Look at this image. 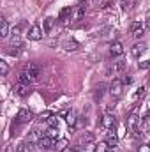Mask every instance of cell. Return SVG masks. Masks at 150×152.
<instances>
[{
  "instance_id": "cell-1",
  "label": "cell",
  "mask_w": 150,
  "mask_h": 152,
  "mask_svg": "<svg viewBox=\"0 0 150 152\" xmlns=\"http://www.w3.org/2000/svg\"><path fill=\"white\" fill-rule=\"evenodd\" d=\"M39 75H41V66L34 64V62H28V64L23 67L21 75H20V81L30 85V83H34V81L39 80Z\"/></svg>"
},
{
  "instance_id": "cell-2",
  "label": "cell",
  "mask_w": 150,
  "mask_h": 152,
  "mask_svg": "<svg viewBox=\"0 0 150 152\" xmlns=\"http://www.w3.org/2000/svg\"><path fill=\"white\" fill-rule=\"evenodd\" d=\"M140 122H141V118H140L138 112H131L129 117H127V129L131 133H134V134H140L138 133L140 131Z\"/></svg>"
},
{
  "instance_id": "cell-3",
  "label": "cell",
  "mask_w": 150,
  "mask_h": 152,
  "mask_svg": "<svg viewBox=\"0 0 150 152\" xmlns=\"http://www.w3.org/2000/svg\"><path fill=\"white\" fill-rule=\"evenodd\" d=\"M124 81L122 80H113L111 85H110V94H111L115 99H118V97H122V94H124Z\"/></svg>"
},
{
  "instance_id": "cell-4",
  "label": "cell",
  "mask_w": 150,
  "mask_h": 152,
  "mask_svg": "<svg viewBox=\"0 0 150 152\" xmlns=\"http://www.w3.org/2000/svg\"><path fill=\"white\" fill-rule=\"evenodd\" d=\"M145 25H141V21H134V23H131V27H129V32H131V36L133 37H141L143 34H145Z\"/></svg>"
},
{
  "instance_id": "cell-5",
  "label": "cell",
  "mask_w": 150,
  "mask_h": 152,
  "mask_svg": "<svg viewBox=\"0 0 150 152\" xmlns=\"http://www.w3.org/2000/svg\"><path fill=\"white\" fill-rule=\"evenodd\" d=\"M101 126L104 127V129H115L117 127V118L113 117L111 113H106V115H103V118H101Z\"/></svg>"
},
{
  "instance_id": "cell-6",
  "label": "cell",
  "mask_w": 150,
  "mask_h": 152,
  "mask_svg": "<svg viewBox=\"0 0 150 152\" xmlns=\"http://www.w3.org/2000/svg\"><path fill=\"white\" fill-rule=\"evenodd\" d=\"M32 118H34L32 112H30V110H25V108H23V110H20L18 115H16V122H18V124H28Z\"/></svg>"
},
{
  "instance_id": "cell-7",
  "label": "cell",
  "mask_w": 150,
  "mask_h": 152,
  "mask_svg": "<svg viewBox=\"0 0 150 152\" xmlns=\"http://www.w3.org/2000/svg\"><path fill=\"white\" fill-rule=\"evenodd\" d=\"M30 85H27V83H21V81H18V85L14 87V94L16 96H20V97H27L28 94H30Z\"/></svg>"
},
{
  "instance_id": "cell-8",
  "label": "cell",
  "mask_w": 150,
  "mask_h": 152,
  "mask_svg": "<svg viewBox=\"0 0 150 152\" xmlns=\"http://www.w3.org/2000/svg\"><path fill=\"white\" fill-rule=\"evenodd\" d=\"M37 147H39V149H42V151H48V149H55V140L44 134V136H42V138H41V140L37 142Z\"/></svg>"
},
{
  "instance_id": "cell-9",
  "label": "cell",
  "mask_w": 150,
  "mask_h": 152,
  "mask_svg": "<svg viewBox=\"0 0 150 152\" xmlns=\"http://www.w3.org/2000/svg\"><path fill=\"white\" fill-rule=\"evenodd\" d=\"M118 134L115 133V129H110L108 133H106V143H108V147L110 149H115L117 145H118Z\"/></svg>"
},
{
  "instance_id": "cell-10",
  "label": "cell",
  "mask_w": 150,
  "mask_h": 152,
  "mask_svg": "<svg viewBox=\"0 0 150 152\" xmlns=\"http://www.w3.org/2000/svg\"><path fill=\"white\" fill-rule=\"evenodd\" d=\"M28 39L30 41H41L42 39V28L39 25H32L28 30Z\"/></svg>"
},
{
  "instance_id": "cell-11",
  "label": "cell",
  "mask_w": 150,
  "mask_h": 152,
  "mask_svg": "<svg viewBox=\"0 0 150 152\" xmlns=\"http://www.w3.org/2000/svg\"><path fill=\"white\" fill-rule=\"evenodd\" d=\"M145 50H147V42H143V41H141V42H136V44L131 48V55H133V57H140L141 53H145Z\"/></svg>"
},
{
  "instance_id": "cell-12",
  "label": "cell",
  "mask_w": 150,
  "mask_h": 152,
  "mask_svg": "<svg viewBox=\"0 0 150 152\" xmlns=\"http://www.w3.org/2000/svg\"><path fill=\"white\" fill-rule=\"evenodd\" d=\"M110 53H111L113 57L122 55V53H124V44H122V42H118V41L111 42V44H110Z\"/></svg>"
},
{
  "instance_id": "cell-13",
  "label": "cell",
  "mask_w": 150,
  "mask_h": 152,
  "mask_svg": "<svg viewBox=\"0 0 150 152\" xmlns=\"http://www.w3.org/2000/svg\"><path fill=\"white\" fill-rule=\"evenodd\" d=\"M149 113H150V97H147L143 103H141V110H140V118L141 120H145L147 117H149Z\"/></svg>"
},
{
  "instance_id": "cell-14",
  "label": "cell",
  "mask_w": 150,
  "mask_h": 152,
  "mask_svg": "<svg viewBox=\"0 0 150 152\" xmlns=\"http://www.w3.org/2000/svg\"><path fill=\"white\" fill-rule=\"evenodd\" d=\"M73 12H74V9H73V7H66V9H62V11H60V16H58V20H60L62 23H67V21L71 20Z\"/></svg>"
},
{
  "instance_id": "cell-15",
  "label": "cell",
  "mask_w": 150,
  "mask_h": 152,
  "mask_svg": "<svg viewBox=\"0 0 150 152\" xmlns=\"http://www.w3.org/2000/svg\"><path fill=\"white\" fill-rule=\"evenodd\" d=\"M143 97H145V87L136 88V92H134V96H133V99H131V104H133V106H136Z\"/></svg>"
},
{
  "instance_id": "cell-16",
  "label": "cell",
  "mask_w": 150,
  "mask_h": 152,
  "mask_svg": "<svg viewBox=\"0 0 150 152\" xmlns=\"http://www.w3.org/2000/svg\"><path fill=\"white\" fill-rule=\"evenodd\" d=\"M11 46L12 48H21V37H20V28L12 30V37H11Z\"/></svg>"
},
{
  "instance_id": "cell-17",
  "label": "cell",
  "mask_w": 150,
  "mask_h": 152,
  "mask_svg": "<svg viewBox=\"0 0 150 152\" xmlns=\"http://www.w3.org/2000/svg\"><path fill=\"white\" fill-rule=\"evenodd\" d=\"M83 16H85V5L79 4V5L74 9V12H73V20H74V21H79Z\"/></svg>"
},
{
  "instance_id": "cell-18",
  "label": "cell",
  "mask_w": 150,
  "mask_h": 152,
  "mask_svg": "<svg viewBox=\"0 0 150 152\" xmlns=\"http://www.w3.org/2000/svg\"><path fill=\"white\" fill-rule=\"evenodd\" d=\"M67 147H69V140H67V138H58V140L55 142V149H57V151L64 152Z\"/></svg>"
},
{
  "instance_id": "cell-19",
  "label": "cell",
  "mask_w": 150,
  "mask_h": 152,
  "mask_svg": "<svg viewBox=\"0 0 150 152\" xmlns=\"http://www.w3.org/2000/svg\"><path fill=\"white\" fill-rule=\"evenodd\" d=\"M81 143H95V136H94V133L85 131V133L81 134Z\"/></svg>"
},
{
  "instance_id": "cell-20",
  "label": "cell",
  "mask_w": 150,
  "mask_h": 152,
  "mask_svg": "<svg viewBox=\"0 0 150 152\" xmlns=\"http://www.w3.org/2000/svg\"><path fill=\"white\" fill-rule=\"evenodd\" d=\"M44 134L42 133H39L37 129H34V131H30V136H28V143H37L39 140L42 138Z\"/></svg>"
},
{
  "instance_id": "cell-21",
  "label": "cell",
  "mask_w": 150,
  "mask_h": 152,
  "mask_svg": "<svg viewBox=\"0 0 150 152\" xmlns=\"http://www.w3.org/2000/svg\"><path fill=\"white\" fill-rule=\"evenodd\" d=\"M55 23H57V20H55L53 16H48V18L44 20V32H50V30L55 27Z\"/></svg>"
},
{
  "instance_id": "cell-22",
  "label": "cell",
  "mask_w": 150,
  "mask_h": 152,
  "mask_svg": "<svg viewBox=\"0 0 150 152\" xmlns=\"http://www.w3.org/2000/svg\"><path fill=\"white\" fill-rule=\"evenodd\" d=\"M9 36V23L7 20H2L0 21V37H7Z\"/></svg>"
},
{
  "instance_id": "cell-23",
  "label": "cell",
  "mask_w": 150,
  "mask_h": 152,
  "mask_svg": "<svg viewBox=\"0 0 150 152\" xmlns=\"http://www.w3.org/2000/svg\"><path fill=\"white\" fill-rule=\"evenodd\" d=\"M67 126H69L71 129H76V126H78V115L73 113V112L67 115Z\"/></svg>"
},
{
  "instance_id": "cell-24",
  "label": "cell",
  "mask_w": 150,
  "mask_h": 152,
  "mask_svg": "<svg viewBox=\"0 0 150 152\" xmlns=\"http://www.w3.org/2000/svg\"><path fill=\"white\" fill-rule=\"evenodd\" d=\"M124 66H125V64H124V60H118V62H115V64H113V66L110 67V69H108V71L115 75V73H118V71H122V69H124Z\"/></svg>"
},
{
  "instance_id": "cell-25",
  "label": "cell",
  "mask_w": 150,
  "mask_h": 152,
  "mask_svg": "<svg viewBox=\"0 0 150 152\" xmlns=\"http://www.w3.org/2000/svg\"><path fill=\"white\" fill-rule=\"evenodd\" d=\"M46 136H50V138H53V140H58V127H48Z\"/></svg>"
},
{
  "instance_id": "cell-26",
  "label": "cell",
  "mask_w": 150,
  "mask_h": 152,
  "mask_svg": "<svg viewBox=\"0 0 150 152\" xmlns=\"http://www.w3.org/2000/svg\"><path fill=\"white\" fill-rule=\"evenodd\" d=\"M7 73H9V66H7V62H5V60H0V75L7 76Z\"/></svg>"
},
{
  "instance_id": "cell-27",
  "label": "cell",
  "mask_w": 150,
  "mask_h": 152,
  "mask_svg": "<svg viewBox=\"0 0 150 152\" xmlns=\"http://www.w3.org/2000/svg\"><path fill=\"white\" fill-rule=\"evenodd\" d=\"M48 124H50V127H58V115H51L48 118Z\"/></svg>"
},
{
  "instance_id": "cell-28",
  "label": "cell",
  "mask_w": 150,
  "mask_h": 152,
  "mask_svg": "<svg viewBox=\"0 0 150 152\" xmlns=\"http://www.w3.org/2000/svg\"><path fill=\"white\" fill-rule=\"evenodd\" d=\"M108 149H110V147H108V143H106V142H103V143H99V145L95 147V152H108Z\"/></svg>"
},
{
  "instance_id": "cell-29",
  "label": "cell",
  "mask_w": 150,
  "mask_h": 152,
  "mask_svg": "<svg viewBox=\"0 0 150 152\" xmlns=\"http://www.w3.org/2000/svg\"><path fill=\"white\" fill-rule=\"evenodd\" d=\"M64 152H85V147H81V145H76V147H67Z\"/></svg>"
},
{
  "instance_id": "cell-30",
  "label": "cell",
  "mask_w": 150,
  "mask_h": 152,
  "mask_svg": "<svg viewBox=\"0 0 150 152\" xmlns=\"http://www.w3.org/2000/svg\"><path fill=\"white\" fill-rule=\"evenodd\" d=\"M14 152H32V151H30V147H27V143H20Z\"/></svg>"
},
{
  "instance_id": "cell-31",
  "label": "cell",
  "mask_w": 150,
  "mask_h": 152,
  "mask_svg": "<svg viewBox=\"0 0 150 152\" xmlns=\"http://www.w3.org/2000/svg\"><path fill=\"white\" fill-rule=\"evenodd\" d=\"M149 67H150V58L143 60V62H140V69H149Z\"/></svg>"
},
{
  "instance_id": "cell-32",
  "label": "cell",
  "mask_w": 150,
  "mask_h": 152,
  "mask_svg": "<svg viewBox=\"0 0 150 152\" xmlns=\"http://www.w3.org/2000/svg\"><path fill=\"white\" fill-rule=\"evenodd\" d=\"M138 152H150V145H145V143H141V145L138 147Z\"/></svg>"
},
{
  "instance_id": "cell-33",
  "label": "cell",
  "mask_w": 150,
  "mask_h": 152,
  "mask_svg": "<svg viewBox=\"0 0 150 152\" xmlns=\"http://www.w3.org/2000/svg\"><path fill=\"white\" fill-rule=\"evenodd\" d=\"M51 112H44V113H41L39 115V118H41V120H48V118H50V117H51Z\"/></svg>"
},
{
  "instance_id": "cell-34",
  "label": "cell",
  "mask_w": 150,
  "mask_h": 152,
  "mask_svg": "<svg viewBox=\"0 0 150 152\" xmlns=\"http://www.w3.org/2000/svg\"><path fill=\"white\" fill-rule=\"evenodd\" d=\"M122 81H124V83H127V85H129V83H131V81H133V78H131V76H125V78H124V80H122Z\"/></svg>"
},
{
  "instance_id": "cell-35",
  "label": "cell",
  "mask_w": 150,
  "mask_h": 152,
  "mask_svg": "<svg viewBox=\"0 0 150 152\" xmlns=\"http://www.w3.org/2000/svg\"><path fill=\"white\" fill-rule=\"evenodd\" d=\"M69 113H71V112H67V110H62V112L58 113V117H67Z\"/></svg>"
},
{
  "instance_id": "cell-36",
  "label": "cell",
  "mask_w": 150,
  "mask_h": 152,
  "mask_svg": "<svg viewBox=\"0 0 150 152\" xmlns=\"http://www.w3.org/2000/svg\"><path fill=\"white\" fill-rule=\"evenodd\" d=\"M145 27H147V28L150 30V14L147 16V20H145Z\"/></svg>"
}]
</instances>
